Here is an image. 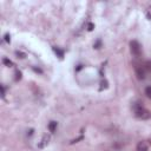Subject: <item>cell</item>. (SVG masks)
Instances as JSON below:
<instances>
[{"label":"cell","mask_w":151,"mask_h":151,"mask_svg":"<svg viewBox=\"0 0 151 151\" xmlns=\"http://www.w3.org/2000/svg\"><path fill=\"white\" fill-rule=\"evenodd\" d=\"M134 110H135V115H136V117H138V118H140V119H148L149 117H150V113H149V111L145 109V107H143L142 105H135L134 106Z\"/></svg>","instance_id":"cell-1"},{"label":"cell","mask_w":151,"mask_h":151,"mask_svg":"<svg viewBox=\"0 0 151 151\" xmlns=\"http://www.w3.org/2000/svg\"><path fill=\"white\" fill-rule=\"evenodd\" d=\"M130 50H131V53L135 57H140V54H142V46L137 40H132L130 43Z\"/></svg>","instance_id":"cell-2"},{"label":"cell","mask_w":151,"mask_h":151,"mask_svg":"<svg viewBox=\"0 0 151 151\" xmlns=\"http://www.w3.org/2000/svg\"><path fill=\"white\" fill-rule=\"evenodd\" d=\"M136 151H148V144L145 142H140L137 145V150Z\"/></svg>","instance_id":"cell-3"},{"label":"cell","mask_w":151,"mask_h":151,"mask_svg":"<svg viewBox=\"0 0 151 151\" xmlns=\"http://www.w3.org/2000/svg\"><path fill=\"white\" fill-rule=\"evenodd\" d=\"M48 140H50V137H48L47 135H45V136L43 137V140H42L43 143H40V144H39V148H44L46 144H48Z\"/></svg>","instance_id":"cell-4"},{"label":"cell","mask_w":151,"mask_h":151,"mask_svg":"<svg viewBox=\"0 0 151 151\" xmlns=\"http://www.w3.org/2000/svg\"><path fill=\"white\" fill-rule=\"evenodd\" d=\"M56 129H57V122H51V123L48 124V130H50V132H54Z\"/></svg>","instance_id":"cell-5"},{"label":"cell","mask_w":151,"mask_h":151,"mask_svg":"<svg viewBox=\"0 0 151 151\" xmlns=\"http://www.w3.org/2000/svg\"><path fill=\"white\" fill-rule=\"evenodd\" d=\"M137 76H138L139 79H144L145 73H144V71H143L142 68H137Z\"/></svg>","instance_id":"cell-6"},{"label":"cell","mask_w":151,"mask_h":151,"mask_svg":"<svg viewBox=\"0 0 151 151\" xmlns=\"http://www.w3.org/2000/svg\"><path fill=\"white\" fill-rule=\"evenodd\" d=\"M3 63H4L5 65H7V66H12V65H13V63H12L9 59H7V58H4V59H3Z\"/></svg>","instance_id":"cell-7"},{"label":"cell","mask_w":151,"mask_h":151,"mask_svg":"<svg viewBox=\"0 0 151 151\" xmlns=\"http://www.w3.org/2000/svg\"><path fill=\"white\" fill-rule=\"evenodd\" d=\"M53 50H54V52H56V53H57V54H58V56H59L60 58H63V56H64V52L62 51V50H59V48H56V47H54Z\"/></svg>","instance_id":"cell-8"},{"label":"cell","mask_w":151,"mask_h":151,"mask_svg":"<svg viewBox=\"0 0 151 151\" xmlns=\"http://www.w3.org/2000/svg\"><path fill=\"white\" fill-rule=\"evenodd\" d=\"M145 95L148 96V98L151 99V86H148V87L145 89Z\"/></svg>","instance_id":"cell-9"},{"label":"cell","mask_w":151,"mask_h":151,"mask_svg":"<svg viewBox=\"0 0 151 151\" xmlns=\"http://www.w3.org/2000/svg\"><path fill=\"white\" fill-rule=\"evenodd\" d=\"M1 96H3V98H5V96H6V90H5L4 85H1Z\"/></svg>","instance_id":"cell-10"},{"label":"cell","mask_w":151,"mask_h":151,"mask_svg":"<svg viewBox=\"0 0 151 151\" xmlns=\"http://www.w3.org/2000/svg\"><path fill=\"white\" fill-rule=\"evenodd\" d=\"M15 54H17L18 57L20 56V58H25V54H24V53H21V52H18V51H17V52H15Z\"/></svg>","instance_id":"cell-11"},{"label":"cell","mask_w":151,"mask_h":151,"mask_svg":"<svg viewBox=\"0 0 151 151\" xmlns=\"http://www.w3.org/2000/svg\"><path fill=\"white\" fill-rule=\"evenodd\" d=\"M5 42L9 43V34H5Z\"/></svg>","instance_id":"cell-12"},{"label":"cell","mask_w":151,"mask_h":151,"mask_svg":"<svg viewBox=\"0 0 151 151\" xmlns=\"http://www.w3.org/2000/svg\"><path fill=\"white\" fill-rule=\"evenodd\" d=\"M15 74H17V78H15L17 80H18V79H20V78H21V73H20V72H17Z\"/></svg>","instance_id":"cell-13"},{"label":"cell","mask_w":151,"mask_h":151,"mask_svg":"<svg viewBox=\"0 0 151 151\" xmlns=\"http://www.w3.org/2000/svg\"><path fill=\"white\" fill-rule=\"evenodd\" d=\"M92 28H93V25L92 24H89V31H91Z\"/></svg>","instance_id":"cell-14"}]
</instances>
